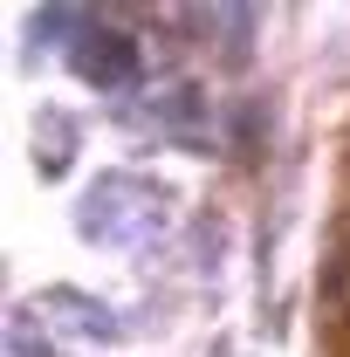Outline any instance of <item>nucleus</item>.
<instances>
[{
  "label": "nucleus",
  "mask_w": 350,
  "mask_h": 357,
  "mask_svg": "<svg viewBox=\"0 0 350 357\" xmlns=\"http://www.w3.org/2000/svg\"><path fill=\"white\" fill-rule=\"evenodd\" d=\"M76 69H83L89 83H117V76H131V42L124 35H96V42H83Z\"/></svg>",
  "instance_id": "obj_1"
}]
</instances>
